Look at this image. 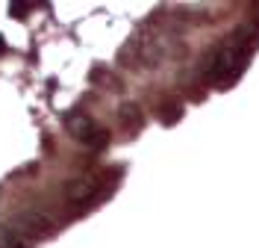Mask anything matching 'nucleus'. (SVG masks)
Here are the masks:
<instances>
[{
	"mask_svg": "<svg viewBox=\"0 0 259 248\" xmlns=\"http://www.w3.org/2000/svg\"><path fill=\"white\" fill-rule=\"evenodd\" d=\"M118 118H121V124H124V130H127L130 136H136V133L145 127V113H142L139 103H133V100H127V103L118 107Z\"/></svg>",
	"mask_w": 259,
	"mask_h": 248,
	"instance_id": "nucleus-4",
	"label": "nucleus"
},
{
	"mask_svg": "<svg viewBox=\"0 0 259 248\" xmlns=\"http://www.w3.org/2000/svg\"><path fill=\"white\" fill-rule=\"evenodd\" d=\"M65 130L80 145H89V148H106V142H109V133L103 127H97L95 121L85 116H68L65 118Z\"/></svg>",
	"mask_w": 259,
	"mask_h": 248,
	"instance_id": "nucleus-1",
	"label": "nucleus"
},
{
	"mask_svg": "<svg viewBox=\"0 0 259 248\" xmlns=\"http://www.w3.org/2000/svg\"><path fill=\"white\" fill-rule=\"evenodd\" d=\"M95 198H97L95 181L80 178V181H68L65 183V201H68L71 207H85V204H92Z\"/></svg>",
	"mask_w": 259,
	"mask_h": 248,
	"instance_id": "nucleus-2",
	"label": "nucleus"
},
{
	"mask_svg": "<svg viewBox=\"0 0 259 248\" xmlns=\"http://www.w3.org/2000/svg\"><path fill=\"white\" fill-rule=\"evenodd\" d=\"M159 116H162L165 124H174V121L183 116V103L174 100V98H165V100H162V107H159Z\"/></svg>",
	"mask_w": 259,
	"mask_h": 248,
	"instance_id": "nucleus-5",
	"label": "nucleus"
},
{
	"mask_svg": "<svg viewBox=\"0 0 259 248\" xmlns=\"http://www.w3.org/2000/svg\"><path fill=\"white\" fill-rule=\"evenodd\" d=\"M18 228L27 233V236H32V239H45V236H53V222H50L48 216L41 213H21L18 216Z\"/></svg>",
	"mask_w": 259,
	"mask_h": 248,
	"instance_id": "nucleus-3",
	"label": "nucleus"
},
{
	"mask_svg": "<svg viewBox=\"0 0 259 248\" xmlns=\"http://www.w3.org/2000/svg\"><path fill=\"white\" fill-rule=\"evenodd\" d=\"M92 80L100 83V86H109V89H115V92L121 89V83L112 80V74H109V71H103V68H95V71H92Z\"/></svg>",
	"mask_w": 259,
	"mask_h": 248,
	"instance_id": "nucleus-7",
	"label": "nucleus"
},
{
	"mask_svg": "<svg viewBox=\"0 0 259 248\" xmlns=\"http://www.w3.org/2000/svg\"><path fill=\"white\" fill-rule=\"evenodd\" d=\"M0 248H27V245H24V239H21L15 231L0 228Z\"/></svg>",
	"mask_w": 259,
	"mask_h": 248,
	"instance_id": "nucleus-6",
	"label": "nucleus"
}]
</instances>
